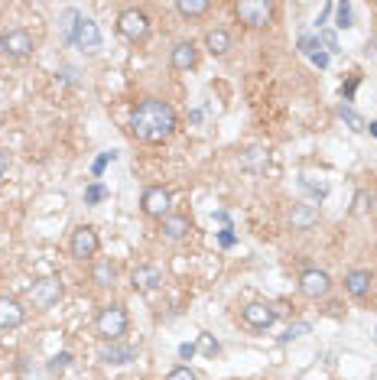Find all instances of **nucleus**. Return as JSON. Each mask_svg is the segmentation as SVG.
I'll return each instance as SVG.
<instances>
[{"label":"nucleus","instance_id":"9","mask_svg":"<svg viewBox=\"0 0 377 380\" xmlns=\"http://www.w3.org/2000/svg\"><path fill=\"white\" fill-rule=\"evenodd\" d=\"M98 254V234H94L92 224H82V228H75V234H72V257L78 260H88Z\"/></svg>","mask_w":377,"mask_h":380},{"label":"nucleus","instance_id":"13","mask_svg":"<svg viewBox=\"0 0 377 380\" xmlns=\"http://www.w3.org/2000/svg\"><path fill=\"white\" fill-rule=\"evenodd\" d=\"M23 319H26L23 305L16 303L13 296H0V328H16L23 325Z\"/></svg>","mask_w":377,"mask_h":380},{"label":"nucleus","instance_id":"18","mask_svg":"<svg viewBox=\"0 0 377 380\" xmlns=\"http://www.w3.org/2000/svg\"><path fill=\"white\" fill-rule=\"evenodd\" d=\"M316 221H319V208L316 205H296L293 208V215H290V224L296 231H309Z\"/></svg>","mask_w":377,"mask_h":380},{"label":"nucleus","instance_id":"2","mask_svg":"<svg viewBox=\"0 0 377 380\" xmlns=\"http://www.w3.org/2000/svg\"><path fill=\"white\" fill-rule=\"evenodd\" d=\"M94 328L104 342H121V335L127 332V312L121 305H104L94 319Z\"/></svg>","mask_w":377,"mask_h":380},{"label":"nucleus","instance_id":"28","mask_svg":"<svg viewBox=\"0 0 377 380\" xmlns=\"http://www.w3.org/2000/svg\"><path fill=\"white\" fill-rule=\"evenodd\" d=\"M319 43L325 46V55H329V53H339V36H335L332 30H319Z\"/></svg>","mask_w":377,"mask_h":380},{"label":"nucleus","instance_id":"14","mask_svg":"<svg viewBox=\"0 0 377 380\" xmlns=\"http://www.w3.org/2000/svg\"><path fill=\"white\" fill-rule=\"evenodd\" d=\"M371 283H374V276H371L368 270H351V273L345 276V289H348V296L364 299V296L371 293Z\"/></svg>","mask_w":377,"mask_h":380},{"label":"nucleus","instance_id":"36","mask_svg":"<svg viewBox=\"0 0 377 380\" xmlns=\"http://www.w3.org/2000/svg\"><path fill=\"white\" fill-rule=\"evenodd\" d=\"M218 241H222V247H231V244H234V234H231V228H224V231H222V237H218Z\"/></svg>","mask_w":377,"mask_h":380},{"label":"nucleus","instance_id":"1","mask_svg":"<svg viewBox=\"0 0 377 380\" xmlns=\"http://www.w3.org/2000/svg\"><path fill=\"white\" fill-rule=\"evenodd\" d=\"M131 130H133V137L143 140V143H163L176 130V111L160 98H143L133 107Z\"/></svg>","mask_w":377,"mask_h":380},{"label":"nucleus","instance_id":"23","mask_svg":"<svg viewBox=\"0 0 377 380\" xmlns=\"http://www.w3.org/2000/svg\"><path fill=\"white\" fill-rule=\"evenodd\" d=\"M78 20H82V16H78V10H65V13H62V36H65V43H72Z\"/></svg>","mask_w":377,"mask_h":380},{"label":"nucleus","instance_id":"7","mask_svg":"<svg viewBox=\"0 0 377 380\" xmlns=\"http://www.w3.org/2000/svg\"><path fill=\"white\" fill-rule=\"evenodd\" d=\"M329 289H332V280L322 270H306V273L300 276V293L306 299H322V296H329Z\"/></svg>","mask_w":377,"mask_h":380},{"label":"nucleus","instance_id":"39","mask_svg":"<svg viewBox=\"0 0 377 380\" xmlns=\"http://www.w3.org/2000/svg\"><path fill=\"white\" fill-rule=\"evenodd\" d=\"M368 130H371V134H374V137H377V121H374V124H368Z\"/></svg>","mask_w":377,"mask_h":380},{"label":"nucleus","instance_id":"5","mask_svg":"<svg viewBox=\"0 0 377 380\" xmlns=\"http://www.w3.org/2000/svg\"><path fill=\"white\" fill-rule=\"evenodd\" d=\"M59 299H62V283L53 280V276H46V280H39V283H33L30 286L33 309H53Z\"/></svg>","mask_w":377,"mask_h":380},{"label":"nucleus","instance_id":"37","mask_svg":"<svg viewBox=\"0 0 377 380\" xmlns=\"http://www.w3.org/2000/svg\"><path fill=\"white\" fill-rule=\"evenodd\" d=\"M354 85H358V82H348L345 88H342V94H345V101H351V94H354Z\"/></svg>","mask_w":377,"mask_h":380},{"label":"nucleus","instance_id":"27","mask_svg":"<svg viewBox=\"0 0 377 380\" xmlns=\"http://www.w3.org/2000/svg\"><path fill=\"white\" fill-rule=\"evenodd\" d=\"M195 348H199L205 357H215L218 354V342L212 338V335H199V344H195Z\"/></svg>","mask_w":377,"mask_h":380},{"label":"nucleus","instance_id":"22","mask_svg":"<svg viewBox=\"0 0 377 380\" xmlns=\"http://www.w3.org/2000/svg\"><path fill=\"white\" fill-rule=\"evenodd\" d=\"M176 10L182 16H202V13H208V10H212V4H208V0H179Z\"/></svg>","mask_w":377,"mask_h":380},{"label":"nucleus","instance_id":"24","mask_svg":"<svg viewBox=\"0 0 377 380\" xmlns=\"http://www.w3.org/2000/svg\"><path fill=\"white\" fill-rule=\"evenodd\" d=\"M335 16H339V20H335V26H339V30H348V26H351V4H335Z\"/></svg>","mask_w":377,"mask_h":380},{"label":"nucleus","instance_id":"17","mask_svg":"<svg viewBox=\"0 0 377 380\" xmlns=\"http://www.w3.org/2000/svg\"><path fill=\"white\" fill-rule=\"evenodd\" d=\"M131 283H133V289H140V293H150V289H156L160 286V270L156 266H137L131 273Z\"/></svg>","mask_w":377,"mask_h":380},{"label":"nucleus","instance_id":"6","mask_svg":"<svg viewBox=\"0 0 377 380\" xmlns=\"http://www.w3.org/2000/svg\"><path fill=\"white\" fill-rule=\"evenodd\" d=\"M72 46L85 49V53H98L101 49V30L94 20H88V16H82L75 26V36H72Z\"/></svg>","mask_w":377,"mask_h":380},{"label":"nucleus","instance_id":"11","mask_svg":"<svg viewBox=\"0 0 377 380\" xmlns=\"http://www.w3.org/2000/svg\"><path fill=\"white\" fill-rule=\"evenodd\" d=\"M4 53L13 59H26L33 53V36L26 30H7L4 33Z\"/></svg>","mask_w":377,"mask_h":380},{"label":"nucleus","instance_id":"33","mask_svg":"<svg viewBox=\"0 0 377 380\" xmlns=\"http://www.w3.org/2000/svg\"><path fill=\"white\" fill-rule=\"evenodd\" d=\"M195 351H199V348H195V344H192V342H185V344H179V357H185V361H189V357H192V354H195Z\"/></svg>","mask_w":377,"mask_h":380},{"label":"nucleus","instance_id":"31","mask_svg":"<svg viewBox=\"0 0 377 380\" xmlns=\"http://www.w3.org/2000/svg\"><path fill=\"white\" fill-rule=\"evenodd\" d=\"M300 49H302L306 55H316V53H319V36H302V39H300Z\"/></svg>","mask_w":377,"mask_h":380},{"label":"nucleus","instance_id":"35","mask_svg":"<svg viewBox=\"0 0 377 380\" xmlns=\"http://www.w3.org/2000/svg\"><path fill=\"white\" fill-rule=\"evenodd\" d=\"M309 59H312V65H319V69H325V65H329V55H325V53H316V55H309Z\"/></svg>","mask_w":377,"mask_h":380},{"label":"nucleus","instance_id":"19","mask_svg":"<svg viewBox=\"0 0 377 380\" xmlns=\"http://www.w3.org/2000/svg\"><path fill=\"white\" fill-rule=\"evenodd\" d=\"M205 46H208V53L212 55H224L228 49H231V36H228L224 30H212L205 36Z\"/></svg>","mask_w":377,"mask_h":380},{"label":"nucleus","instance_id":"3","mask_svg":"<svg viewBox=\"0 0 377 380\" xmlns=\"http://www.w3.org/2000/svg\"><path fill=\"white\" fill-rule=\"evenodd\" d=\"M234 13H238V20L244 26L263 30V26L270 23V16H273V4H267V0H238V4H234Z\"/></svg>","mask_w":377,"mask_h":380},{"label":"nucleus","instance_id":"16","mask_svg":"<svg viewBox=\"0 0 377 380\" xmlns=\"http://www.w3.org/2000/svg\"><path fill=\"white\" fill-rule=\"evenodd\" d=\"M189 228H192V221L185 218V215H166L160 224V231L170 237V241H182V237L189 234Z\"/></svg>","mask_w":377,"mask_h":380},{"label":"nucleus","instance_id":"40","mask_svg":"<svg viewBox=\"0 0 377 380\" xmlns=\"http://www.w3.org/2000/svg\"><path fill=\"white\" fill-rule=\"evenodd\" d=\"M0 53H4V33H0Z\"/></svg>","mask_w":377,"mask_h":380},{"label":"nucleus","instance_id":"38","mask_svg":"<svg viewBox=\"0 0 377 380\" xmlns=\"http://www.w3.org/2000/svg\"><path fill=\"white\" fill-rule=\"evenodd\" d=\"M4 173H7V153L0 150V179H4Z\"/></svg>","mask_w":377,"mask_h":380},{"label":"nucleus","instance_id":"21","mask_svg":"<svg viewBox=\"0 0 377 380\" xmlns=\"http://www.w3.org/2000/svg\"><path fill=\"white\" fill-rule=\"evenodd\" d=\"M339 117L348 124V127L354 130V134H361V130H368V124H364V117L354 111L351 104H339Z\"/></svg>","mask_w":377,"mask_h":380},{"label":"nucleus","instance_id":"25","mask_svg":"<svg viewBox=\"0 0 377 380\" xmlns=\"http://www.w3.org/2000/svg\"><path fill=\"white\" fill-rule=\"evenodd\" d=\"M72 364V354L69 351H62V354H55L53 361H49V374H55V377H59V374H65V367Z\"/></svg>","mask_w":377,"mask_h":380},{"label":"nucleus","instance_id":"32","mask_svg":"<svg viewBox=\"0 0 377 380\" xmlns=\"http://www.w3.org/2000/svg\"><path fill=\"white\" fill-rule=\"evenodd\" d=\"M166 380H199V377H195V374L189 371V367H176V371L166 374Z\"/></svg>","mask_w":377,"mask_h":380},{"label":"nucleus","instance_id":"34","mask_svg":"<svg viewBox=\"0 0 377 380\" xmlns=\"http://www.w3.org/2000/svg\"><path fill=\"white\" fill-rule=\"evenodd\" d=\"M111 160H114V153H104V156H101V160H98V163H94V175H101V169L108 166V163H111Z\"/></svg>","mask_w":377,"mask_h":380},{"label":"nucleus","instance_id":"26","mask_svg":"<svg viewBox=\"0 0 377 380\" xmlns=\"http://www.w3.org/2000/svg\"><path fill=\"white\" fill-rule=\"evenodd\" d=\"M104 195H108V189H104L101 183H92V185L85 189V205H98Z\"/></svg>","mask_w":377,"mask_h":380},{"label":"nucleus","instance_id":"4","mask_svg":"<svg viewBox=\"0 0 377 380\" xmlns=\"http://www.w3.org/2000/svg\"><path fill=\"white\" fill-rule=\"evenodd\" d=\"M117 33H121L124 39H131V43H140V39H146V33H150V20H146V13H140V10H124V13L117 16Z\"/></svg>","mask_w":377,"mask_h":380},{"label":"nucleus","instance_id":"29","mask_svg":"<svg viewBox=\"0 0 377 380\" xmlns=\"http://www.w3.org/2000/svg\"><path fill=\"white\" fill-rule=\"evenodd\" d=\"M306 332H309L306 322H296V325H290L283 335H280V342H293V338H300V335H306Z\"/></svg>","mask_w":377,"mask_h":380},{"label":"nucleus","instance_id":"41","mask_svg":"<svg viewBox=\"0 0 377 380\" xmlns=\"http://www.w3.org/2000/svg\"><path fill=\"white\" fill-rule=\"evenodd\" d=\"M374 205H377V195H374Z\"/></svg>","mask_w":377,"mask_h":380},{"label":"nucleus","instance_id":"20","mask_svg":"<svg viewBox=\"0 0 377 380\" xmlns=\"http://www.w3.org/2000/svg\"><path fill=\"white\" fill-rule=\"evenodd\" d=\"M92 280L98 283V286H111V283H114V264H111V260H94Z\"/></svg>","mask_w":377,"mask_h":380},{"label":"nucleus","instance_id":"15","mask_svg":"<svg viewBox=\"0 0 377 380\" xmlns=\"http://www.w3.org/2000/svg\"><path fill=\"white\" fill-rule=\"evenodd\" d=\"M195 62H199V49H195V43L189 39V43H176L173 46V69H192Z\"/></svg>","mask_w":377,"mask_h":380},{"label":"nucleus","instance_id":"30","mask_svg":"<svg viewBox=\"0 0 377 380\" xmlns=\"http://www.w3.org/2000/svg\"><path fill=\"white\" fill-rule=\"evenodd\" d=\"M368 202H371V195H368V192H358V195H354V208H351V215H354V218H358V215H364V212H368Z\"/></svg>","mask_w":377,"mask_h":380},{"label":"nucleus","instance_id":"8","mask_svg":"<svg viewBox=\"0 0 377 380\" xmlns=\"http://www.w3.org/2000/svg\"><path fill=\"white\" fill-rule=\"evenodd\" d=\"M170 192L163 189V185H153V189H146L143 198H140V205H143V212L150 215V218H166L170 215Z\"/></svg>","mask_w":377,"mask_h":380},{"label":"nucleus","instance_id":"12","mask_svg":"<svg viewBox=\"0 0 377 380\" xmlns=\"http://www.w3.org/2000/svg\"><path fill=\"white\" fill-rule=\"evenodd\" d=\"M241 319L251 328H270L273 319H277V309H270V305H263V303H251L241 309Z\"/></svg>","mask_w":377,"mask_h":380},{"label":"nucleus","instance_id":"10","mask_svg":"<svg viewBox=\"0 0 377 380\" xmlns=\"http://www.w3.org/2000/svg\"><path fill=\"white\" fill-rule=\"evenodd\" d=\"M133 357H137V348L121 344V342H104L98 348V361H101V364H131Z\"/></svg>","mask_w":377,"mask_h":380}]
</instances>
